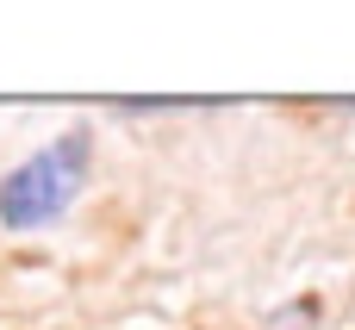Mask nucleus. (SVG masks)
<instances>
[{
    "mask_svg": "<svg viewBox=\"0 0 355 330\" xmlns=\"http://www.w3.org/2000/svg\"><path fill=\"white\" fill-rule=\"evenodd\" d=\"M87 181V131H62L50 150H37L31 162H19L6 181H0V225L12 231H31V225H50Z\"/></svg>",
    "mask_w": 355,
    "mask_h": 330,
    "instance_id": "f257e3e1",
    "label": "nucleus"
}]
</instances>
